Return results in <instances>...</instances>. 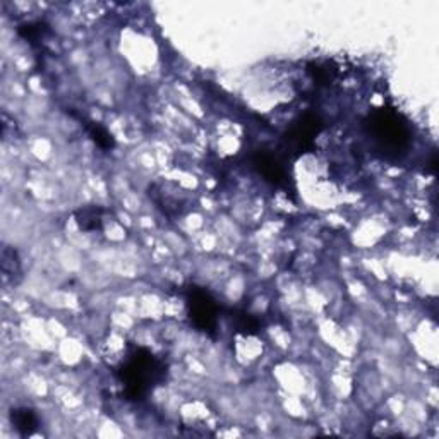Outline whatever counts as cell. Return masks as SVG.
Returning a JSON list of instances; mask_svg holds the SVG:
<instances>
[{
    "instance_id": "obj_1",
    "label": "cell",
    "mask_w": 439,
    "mask_h": 439,
    "mask_svg": "<svg viewBox=\"0 0 439 439\" xmlns=\"http://www.w3.org/2000/svg\"><path fill=\"white\" fill-rule=\"evenodd\" d=\"M115 374L124 388V396L132 402H139L164 381L166 367L164 361L154 357L146 348H134Z\"/></svg>"
},
{
    "instance_id": "obj_2",
    "label": "cell",
    "mask_w": 439,
    "mask_h": 439,
    "mask_svg": "<svg viewBox=\"0 0 439 439\" xmlns=\"http://www.w3.org/2000/svg\"><path fill=\"white\" fill-rule=\"evenodd\" d=\"M369 129L373 138L386 150H403L410 143V127L398 112L389 108H380L370 115Z\"/></svg>"
},
{
    "instance_id": "obj_3",
    "label": "cell",
    "mask_w": 439,
    "mask_h": 439,
    "mask_svg": "<svg viewBox=\"0 0 439 439\" xmlns=\"http://www.w3.org/2000/svg\"><path fill=\"white\" fill-rule=\"evenodd\" d=\"M185 304L191 323L204 333H213L218 326L220 308L210 292L201 287H189Z\"/></svg>"
},
{
    "instance_id": "obj_4",
    "label": "cell",
    "mask_w": 439,
    "mask_h": 439,
    "mask_svg": "<svg viewBox=\"0 0 439 439\" xmlns=\"http://www.w3.org/2000/svg\"><path fill=\"white\" fill-rule=\"evenodd\" d=\"M254 166L264 179L270 180L275 185L289 184V173H287L285 166L280 164L275 157H271V154L257 153L254 157Z\"/></svg>"
},
{
    "instance_id": "obj_5",
    "label": "cell",
    "mask_w": 439,
    "mask_h": 439,
    "mask_svg": "<svg viewBox=\"0 0 439 439\" xmlns=\"http://www.w3.org/2000/svg\"><path fill=\"white\" fill-rule=\"evenodd\" d=\"M75 222H78L79 229L85 232H96V230L103 229L105 211L100 206L82 208L75 213Z\"/></svg>"
},
{
    "instance_id": "obj_6",
    "label": "cell",
    "mask_w": 439,
    "mask_h": 439,
    "mask_svg": "<svg viewBox=\"0 0 439 439\" xmlns=\"http://www.w3.org/2000/svg\"><path fill=\"white\" fill-rule=\"evenodd\" d=\"M10 422L16 427V431L22 434V436H28L33 434L38 427V417L31 408H14L10 412Z\"/></svg>"
},
{
    "instance_id": "obj_7",
    "label": "cell",
    "mask_w": 439,
    "mask_h": 439,
    "mask_svg": "<svg viewBox=\"0 0 439 439\" xmlns=\"http://www.w3.org/2000/svg\"><path fill=\"white\" fill-rule=\"evenodd\" d=\"M88 132H89V136H92L93 141L96 143V146H100L101 150H112L113 145H115V143H113L112 134H110L107 129L101 127L100 124H94V122L89 124Z\"/></svg>"
},
{
    "instance_id": "obj_8",
    "label": "cell",
    "mask_w": 439,
    "mask_h": 439,
    "mask_svg": "<svg viewBox=\"0 0 439 439\" xmlns=\"http://www.w3.org/2000/svg\"><path fill=\"white\" fill-rule=\"evenodd\" d=\"M19 33L24 40L28 41H38V40H43L45 33H47V26L41 24V22H28V24L21 26L19 28Z\"/></svg>"
},
{
    "instance_id": "obj_9",
    "label": "cell",
    "mask_w": 439,
    "mask_h": 439,
    "mask_svg": "<svg viewBox=\"0 0 439 439\" xmlns=\"http://www.w3.org/2000/svg\"><path fill=\"white\" fill-rule=\"evenodd\" d=\"M236 326L237 331L244 333V335H256L259 331V323L251 316V314L240 312L236 316Z\"/></svg>"
}]
</instances>
